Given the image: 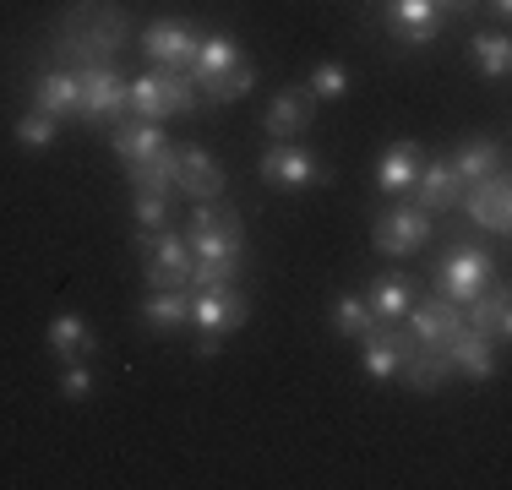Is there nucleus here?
Returning a JSON list of instances; mask_svg holds the SVG:
<instances>
[{
  "label": "nucleus",
  "instance_id": "nucleus-17",
  "mask_svg": "<svg viewBox=\"0 0 512 490\" xmlns=\"http://www.w3.org/2000/svg\"><path fill=\"white\" fill-rule=\"evenodd\" d=\"M387 28L404 44H431L447 28V11L436 0H387Z\"/></svg>",
  "mask_w": 512,
  "mask_h": 490
},
{
  "label": "nucleus",
  "instance_id": "nucleus-24",
  "mask_svg": "<svg viewBox=\"0 0 512 490\" xmlns=\"http://www.w3.org/2000/svg\"><path fill=\"white\" fill-rule=\"evenodd\" d=\"M142 322L153 333H175V327L191 322V289H148L142 300Z\"/></svg>",
  "mask_w": 512,
  "mask_h": 490
},
{
  "label": "nucleus",
  "instance_id": "nucleus-27",
  "mask_svg": "<svg viewBox=\"0 0 512 490\" xmlns=\"http://www.w3.org/2000/svg\"><path fill=\"white\" fill-rule=\"evenodd\" d=\"M44 349L55 354V360H82V354H93V327L82 322V316H55L50 333H44Z\"/></svg>",
  "mask_w": 512,
  "mask_h": 490
},
{
  "label": "nucleus",
  "instance_id": "nucleus-15",
  "mask_svg": "<svg viewBox=\"0 0 512 490\" xmlns=\"http://www.w3.org/2000/svg\"><path fill=\"white\" fill-rule=\"evenodd\" d=\"M409 196H414V207H425V213L442 218V213H453V207L463 202V180L453 175V164H447V158H431V164H420Z\"/></svg>",
  "mask_w": 512,
  "mask_h": 490
},
{
  "label": "nucleus",
  "instance_id": "nucleus-30",
  "mask_svg": "<svg viewBox=\"0 0 512 490\" xmlns=\"http://www.w3.org/2000/svg\"><path fill=\"white\" fill-rule=\"evenodd\" d=\"M131 115H142V120L175 115V109H169V88H164V77H158V66L142 71V77H131Z\"/></svg>",
  "mask_w": 512,
  "mask_h": 490
},
{
  "label": "nucleus",
  "instance_id": "nucleus-35",
  "mask_svg": "<svg viewBox=\"0 0 512 490\" xmlns=\"http://www.w3.org/2000/svg\"><path fill=\"white\" fill-rule=\"evenodd\" d=\"M55 137H60V120L44 115V109H28V115L17 120V142L22 147H50Z\"/></svg>",
  "mask_w": 512,
  "mask_h": 490
},
{
  "label": "nucleus",
  "instance_id": "nucleus-20",
  "mask_svg": "<svg viewBox=\"0 0 512 490\" xmlns=\"http://www.w3.org/2000/svg\"><path fill=\"white\" fill-rule=\"evenodd\" d=\"M453 175L463 180V186H474V180H491V175H507V147L491 142V137H469L453 147Z\"/></svg>",
  "mask_w": 512,
  "mask_h": 490
},
{
  "label": "nucleus",
  "instance_id": "nucleus-1",
  "mask_svg": "<svg viewBox=\"0 0 512 490\" xmlns=\"http://www.w3.org/2000/svg\"><path fill=\"white\" fill-rule=\"evenodd\" d=\"M131 39V17L120 0H77L66 6V17L55 22V66L82 71V66H109Z\"/></svg>",
  "mask_w": 512,
  "mask_h": 490
},
{
  "label": "nucleus",
  "instance_id": "nucleus-8",
  "mask_svg": "<svg viewBox=\"0 0 512 490\" xmlns=\"http://www.w3.org/2000/svg\"><path fill=\"white\" fill-rule=\"evenodd\" d=\"M191 245L186 235H175V229H158L153 245H148V267H142V278H148V289H186L191 284Z\"/></svg>",
  "mask_w": 512,
  "mask_h": 490
},
{
  "label": "nucleus",
  "instance_id": "nucleus-13",
  "mask_svg": "<svg viewBox=\"0 0 512 490\" xmlns=\"http://www.w3.org/2000/svg\"><path fill=\"white\" fill-rule=\"evenodd\" d=\"M463 327H469V333H480V338H491V343H507V327H512V294H507L502 278H491V284H485L469 305H463Z\"/></svg>",
  "mask_w": 512,
  "mask_h": 490
},
{
  "label": "nucleus",
  "instance_id": "nucleus-12",
  "mask_svg": "<svg viewBox=\"0 0 512 490\" xmlns=\"http://www.w3.org/2000/svg\"><path fill=\"white\" fill-rule=\"evenodd\" d=\"M463 213H469L474 229H491V235H507L512 224V202H507V175H491V180H474L463 186Z\"/></svg>",
  "mask_w": 512,
  "mask_h": 490
},
{
  "label": "nucleus",
  "instance_id": "nucleus-23",
  "mask_svg": "<svg viewBox=\"0 0 512 490\" xmlns=\"http://www.w3.org/2000/svg\"><path fill=\"white\" fill-rule=\"evenodd\" d=\"M126 180L131 191H158V196H175V147H153L142 158H126Z\"/></svg>",
  "mask_w": 512,
  "mask_h": 490
},
{
  "label": "nucleus",
  "instance_id": "nucleus-33",
  "mask_svg": "<svg viewBox=\"0 0 512 490\" xmlns=\"http://www.w3.org/2000/svg\"><path fill=\"white\" fill-rule=\"evenodd\" d=\"M306 93L316 98V104H322V98H344V93H349V71L338 66V60H322V66L311 71Z\"/></svg>",
  "mask_w": 512,
  "mask_h": 490
},
{
  "label": "nucleus",
  "instance_id": "nucleus-16",
  "mask_svg": "<svg viewBox=\"0 0 512 490\" xmlns=\"http://www.w3.org/2000/svg\"><path fill=\"white\" fill-rule=\"evenodd\" d=\"M398 382L414 387V392H447V382H453V360H447L442 349H425V343H409L404 354H398Z\"/></svg>",
  "mask_w": 512,
  "mask_h": 490
},
{
  "label": "nucleus",
  "instance_id": "nucleus-37",
  "mask_svg": "<svg viewBox=\"0 0 512 490\" xmlns=\"http://www.w3.org/2000/svg\"><path fill=\"white\" fill-rule=\"evenodd\" d=\"M436 6H442L447 17H463V11H474V0H436Z\"/></svg>",
  "mask_w": 512,
  "mask_h": 490
},
{
  "label": "nucleus",
  "instance_id": "nucleus-29",
  "mask_svg": "<svg viewBox=\"0 0 512 490\" xmlns=\"http://www.w3.org/2000/svg\"><path fill=\"white\" fill-rule=\"evenodd\" d=\"M469 66L480 71V77L502 82L507 66H512V39H507L502 28H496V33H474V39H469Z\"/></svg>",
  "mask_w": 512,
  "mask_h": 490
},
{
  "label": "nucleus",
  "instance_id": "nucleus-22",
  "mask_svg": "<svg viewBox=\"0 0 512 490\" xmlns=\"http://www.w3.org/2000/svg\"><path fill=\"white\" fill-rule=\"evenodd\" d=\"M442 354L453 360L458 376H469V382H491V376H496V343L480 338V333H469V327H463V333L447 343Z\"/></svg>",
  "mask_w": 512,
  "mask_h": 490
},
{
  "label": "nucleus",
  "instance_id": "nucleus-9",
  "mask_svg": "<svg viewBox=\"0 0 512 490\" xmlns=\"http://www.w3.org/2000/svg\"><path fill=\"white\" fill-rule=\"evenodd\" d=\"M175 191L191 196V202H218L224 196V169H218V158L207 147L197 142L175 147Z\"/></svg>",
  "mask_w": 512,
  "mask_h": 490
},
{
  "label": "nucleus",
  "instance_id": "nucleus-3",
  "mask_svg": "<svg viewBox=\"0 0 512 490\" xmlns=\"http://www.w3.org/2000/svg\"><path fill=\"white\" fill-rule=\"evenodd\" d=\"M77 88H82V120H93V126H115L120 115H131V77H120L115 60L109 66H82Z\"/></svg>",
  "mask_w": 512,
  "mask_h": 490
},
{
  "label": "nucleus",
  "instance_id": "nucleus-34",
  "mask_svg": "<svg viewBox=\"0 0 512 490\" xmlns=\"http://www.w3.org/2000/svg\"><path fill=\"white\" fill-rule=\"evenodd\" d=\"M131 218L142 224V235H158V229H169V196L137 191V202H131Z\"/></svg>",
  "mask_w": 512,
  "mask_h": 490
},
{
  "label": "nucleus",
  "instance_id": "nucleus-32",
  "mask_svg": "<svg viewBox=\"0 0 512 490\" xmlns=\"http://www.w3.org/2000/svg\"><path fill=\"white\" fill-rule=\"evenodd\" d=\"M333 327H338L344 338H365V333H371V327H376V311L365 305V294H344V300L333 305Z\"/></svg>",
  "mask_w": 512,
  "mask_h": 490
},
{
  "label": "nucleus",
  "instance_id": "nucleus-38",
  "mask_svg": "<svg viewBox=\"0 0 512 490\" xmlns=\"http://www.w3.org/2000/svg\"><path fill=\"white\" fill-rule=\"evenodd\" d=\"M485 6H491V17H496V22H507V17H512V0H485Z\"/></svg>",
  "mask_w": 512,
  "mask_h": 490
},
{
  "label": "nucleus",
  "instance_id": "nucleus-36",
  "mask_svg": "<svg viewBox=\"0 0 512 490\" xmlns=\"http://www.w3.org/2000/svg\"><path fill=\"white\" fill-rule=\"evenodd\" d=\"M60 392H66L71 403H82V398H93V371L88 365H71L66 376H60Z\"/></svg>",
  "mask_w": 512,
  "mask_h": 490
},
{
  "label": "nucleus",
  "instance_id": "nucleus-21",
  "mask_svg": "<svg viewBox=\"0 0 512 490\" xmlns=\"http://www.w3.org/2000/svg\"><path fill=\"white\" fill-rule=\"evenodd\" d=\"M420 164H425V153H420L414 142L382 147V158H376V186H382L387 196H409L414 175H420Z\"/></svg>",
  "mask_w": 512,
  "mask_h": 490
},
{
  "label": "nucleus",
  "instance_id": "nucleus-6",
  "mask_svg": "<svg viewBox=\"0 0 512 490\" xmlns=\"http://www.w3.org/2000/svg\"><path fill=\"white\" fill-rule=\"evenodd\" d=\"M404 327L414 343H425V349H447L458 333H463V305H453L447 294H431V300H414L404 311Z\"/></svg>",
  "mask_w": 512,
  "mask_h": 490
},
{
  "label": "nucleus",
  "instance_id": "nucleus-4",
  "mask_svg": "<svg viewBox=\"0 0 512 490\" xmlns=\"http://www.w3.org/2000/svg\"><path fill=\"white\" fill-rule=\"evenodd\" d=\"M425 240H431V213L414 202H393L371 224V245L382 256H414V251H425Z\"/></svg>",
  "mask_w": 512,
  "mask_h": 490
},
{
  "label": "nucleus",
  "instance_id": "nucleus-31",
  "mask_svg": "<svg viewBox=\"0 0 512 490\" xmlns=\"http://www.w3.org/2000/svg\"><path fill=\"white\" fill-rule=\"evenodd\" d=\"M251 88H256V66H251L246 55H240L229 71H218V77L207 82V88H202V98H207V104H235V98H246Z\"/></svg>",
  "mask_w": 512,
  "mask_h": 490
},
{
  "label": "nucleus",
  "instance_id": "nucleus-7",
  "mask_svg": "<svg viewBox=\"0 0 512 490\" xmlns=\"http://www.w3.org/2000/svg\"><path fill=\"white\" fill-rule=\"evenodd\" d=\"M262 180L267 186H284V191H306V186H327V169L316 153H306V147L278 142L262 153Z\"/></svg>",
  "mask_w": 512,
  "mask_h": 490
},
{
  "label": "nucleus",
  "instance_id": "nucleus-11",
  "mask_svg": "<svg viewBox=\"0 0 512 490\" xmlns=\"http://www.w3.org/2000/svg\"><path fill=\"white\" fill-rule=\"evenodd\" d=\"M197 44H202V33L191 28V22H175V17L153 22V28L142 33V55H148L153 66H175V71H191Z\"/></svg>",
  "mask_w": 512,
  "mask_h": 490
},
{
  "label": "nucleus",
  "instance_id": "nucleus-5",
  "mask_svg": "<svg viewBox=\"0 0 512 490\" xmlns=\"http://www.w3.org/2000/svg\"><path fill=\"white\" fill-rule=\"evenodd\" d=\"M491 278H496V256L480 251V245H458L442 262V273H436V294H447L453 305H469Z\"/></svg>",
  "mask_w": 512,
  "mask_h": 490
},
{
  "label": "nucleus",
  "instance_id": "nucleus-18",
  "mask_svg": "<svg viewBox=\"0 0 512 490\" xmlns=\"http://www.w3.org/2000/svg\"><path fill=\"white\" fill-rule=\"evenodd\" d=\"M316 120V98L306 93V88H284L267 104V115H262V131L267 137H278V142H295L300 131H306Z\"/></svg>",
  "mask_w": 512,
  "mask_h": 490
},
{
  "label": "nucleus",
  "instance_id": "nucleus-25",
  "mask_svg": "<svg viewBox=\"0 0 512 490\" xmlns=\"http://www.w3.org/2000/svg\"><path fill=\"white\" fill-rule=\"evenodd\" d=\"M365 305L376 311V322H404V311L414 305V284L404 273H382L371 289H365Z\"/></svg>",
  "mask_w": 512,
  "mask_h": 490
},
{
  "label": "nucleus",
  "instance_id": "nucleus-2",
  "mask_svg": "<svg viewBox=\"0 0 512 490\" xmlns=\"http://www.w3.org/2000/svg\"><path fill=\"white\" fill-rule=\"evenodd\" d=\"M186 245L191 256H207V262H240L246 251V224H240L235 207H213V202H197L186 224Z\"/></svg>",
  "mask_w": 512,
  "mask_h": 490
},
{
  "label": "nucleus",
  "instance_id": "nucleus-14",
  "mask_svg": "<svg viewBox=\"0 0 512 490\" xmlns=\"http://www.w3.org/2000/svg\"><path fill=\"white\" fill-rule=\"evenodd\" d=\"M365 349H360V365H365V376L371 382H393V371H398V354L409 349V327L404 322H376L371 333L360 338Z\"/></svg>",
  "mask_w": 512,
  "mask_h": 490
},
{
  "label": "nucleus",
  "instance_id": "nucleus-19",
  "mask_svg": "<svg viewBox=\"0 0 512 490\" xmlns=\"http://www.w3.org/2000/svg\"><path fill=\"white\" fill-rule=\"evenodd\" d=\"M33 109L55 120H77L82 115V88H77V71L66 66H50L44 77H33Z\"/></svg>",
  "mask_w": 512,
  "mask_h": 490
},
{
  "label": "nucleus",
  "instance_id": "nucleus-10",
  "mask_svg": "<svg viewBox=\"0 0 512 490\" xmlns=\"http://www.w3.org/2000/svg\"><path fill=\"white\" fill-rule=\"evenodd\" d=\"M191 322L202 327V333H235V327H246V294L235 284H213V289H191Z\"/></svg>",
  "mask_w": 512,
  "mask_h": 490
},
{
  "label": "nucleus",
  "instance_id": "nucleus-28",
  "mask_svg": "<svg viewBox=\"0 0 512 490\" xmlns=\"http://www.w3.org/2000/svg\"><path fill=\"white\" fill-rule=\"evenodd\" d=\"M235 60H240V44L229 39V33H213V39H202V44H197V60H191V71H186V77L197 82V93H202L207 82H213L218 71H229Z\"/></svg>",
  "mask_w": 512,
  "mask_h": 490
},
{
  "label": "nucleus",
  "instance_id": "nucleus-26",
  "mask_svg": "<svg viewBox=\"0 0 512 490\" xmlns=\"http://www.w3.org/2000/svg\"><path fill=\"white\" fill-rule=\"evenodd\" d=\"M109 147H115L120 158H142V153H153V147H164V131H158V120L120 115L115 126H109Z\"/></svg>",
  "mask_w": 512,
  "mask_h": 490
}]
</instances>
